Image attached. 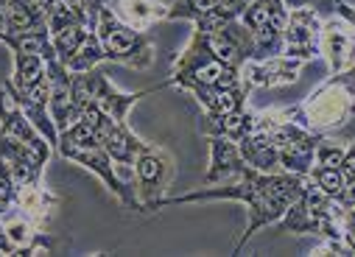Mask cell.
Segmentation results:
<instances>
[{
  "label": "cell",
  "mask_w": 355,
  "mask_h": 257,
  "mask_svg": "<svg viewBox=\"0 0 355 257\" xmlns=\"http://www.w3.org/2000/svg\"><path fill=\"white\" fill-rule=\"evenodd\" d=\"M286 9H302V6H316L322 0H283Z\"/></svg>",
  "instance_id": "cell-23"
},
{
  "label": "cell",
  "mask_w": 355,
  "mask_h": 257,
  "mask_svg": "<svg viewBox=\"0 0 355 257\" xmlns=\"http://www.w3.org/2000/svg\"><path fill=\"white\" fill-rule=\"evenodd\" d=\"M56 151H59L64 159H70V162H76V165H81V168H87V170H93V174L107 185V190H110L126 210L143 213L140 199H137V190H135V188L118 174V170H115V162L110 159V154L104 151L101 143H90V145L56 143Z\"/></svg>",
  "instance_id": "cell-5"
},
{
  "label": "cell",
  "mask_w": 355,
  "mask_h": 257,
  "mask_svg": "<svg viewBox=\"0 0 355 257\" xmlns=\"http://www.w3.org/2000/svg\"><path fill=\"white\" fill-rule=\"evenodd\" d=\"M193 34L199 37V42L205 45V51L213 59H218V62H224V64H230L235 70H241V64L252 53V34L241 20L224 23L216 31H199L196 28Z\"/></svg>",
  "instance_id": "cell-11"
},
{
  "label": "cell",
  "mask_w": 355,
  "mask_h": 257,
  "mask_svg": "<svg viewBox=\"0 0 355 257\" xmlns=\"http://www.w3.org/2000/svg\"><path fill=\"white\" fill-rule=\"evenodd\" d=\"M352 20L333 15L330 20H322L319 28V53L327 59L330 73H341V70H352Z\"/></svg>",
  "instance_id": "cell-13"
},
{
  "label": "cell",
  "mask_w": 355,
  "mask_h": 257,
  "mask_svg": "<svg viewBox=\"0 0 355 257\" xmlns=\"http://www.w3.org/2000/svg\"><path fill=\"white\" fill-rule=\"evenodd\" d=\"M319 28L322 17L313 6L288 9L286 26H283V53L300 62H311L319 56Z\"/></svg>",
  "instance_id": "cell-10"
},
{
  "label": "cell",
  "mask_w": 355,
  "mask_h": 257,
  "mask_svg": "<svg viewBox=\"0 0 355 257\" xmlns=\"http://www.w3.org/2000/svg\"><path fill=\"white\" fill-rule=\"evenodd\" d=\"M107 6L132 28L146 31L148 26H154L157 20H162L165 6L154 3V0H107Z\"/></svg>",
  "instance_id": "cell-17"
},
{
  "label": "cell",
  "mask_w": 355,
  "mask_h": 257,
  "mask_svg": "<svg viewBox=\"0 0 355 257\" xmlns=\"http://www.w3.org/2000/svg\"><path fill=\"white\" fill-rule=\"evenodd\" d=\"M159 87H165V84H159ZM159 87L140 90V93H123L121 87H115V84H112L101 70H96V67L87 70V73H73V93L81 96V98H87L90 104H96V107H98L104 115H110L112 121H126L129 109H132L140 98L157 93Z\"/></svg>",
  "instance_id": "cell-7"
},
{
  "label": "cell",
  "mask_w": 355,
  "mask_h": 257,
  "mask_svg": "<svg viewBox=\"0 0 355 257\" xmlns=\"http://www.w3.org/2000/svg\"><path fill=\"white\" fill-rule=\"evenodd\" d=\"M238 151L243 157V162L254 170H263V174H272V170H280V162H277V148L269 137V132L263 129H254L249 134H243L238 143Z\"/></svg>",
  "instance_id": "cell-15"
},
{
  "label": "cell",
  "mask_w": 355,
  "mask_h": 257,
  "mask_svg": "<svg viewBox=\"0 0 355 257\" xmlns=\"http://www.w3.org/2000/svg\"><path fill=\"white\" fill-rule=\"evenodd\" d=\"M132 170H135V182L140 188L143 213H157L159 199L168 193V185L173 179V157H171V151L162 148V145L143 143V148L137 151V157L132 162Z\"/></svg>",
  "instance_id": "cell-6"
},
{
  "label": "cell",
  "mask_w": 355,
  "mask_h": 257,
  "mask_svg": "<svg viewBox=\"0 0 355 257\" xmlns=\"http://www.w3.org/2000/svg\"><path fill=\"white\" fill-rule=\"evenodd\" d=\"M241 84H246L241 78V70L213 59L205 51V45L199 42V37L193 34L191 42L185 45V51L173 59L165 87H180L199 98L207 90H227V87H241Z\"/></svg>",
  "instance_id": "cell-2"
},
{
  "label": "cell",
  "mask_w": 355,
  "mask_h": 257,
  "mask_svg": "<svg viewBox=\"0 0 355 257\" xmlns=\"http://www.w3.org/2000/svg\"><path fill=\"white\" fill-rule=\"evenodd\" d=\"M305 62L300 59H291L286 53L280 56H272V59H246L241 64V78L246 81V87L254 90V87H288L300 78V70H302Z\"/></svg>",
  "instance_id": "cell-12"
},
{
  "label": "cell",
  "mask_w": 355,
  "mask_h": 257,
  "mask_svg": "<svg viewBox=\"0 0 355 257\" xmlns=\"http://www.w3.org/2000/svg\"><path fill=\"white\" fill-rule=\"evenodd\" d=\"M101 62H104V51H101V45H98L96 31H90V34H87V39L81 42V48L76 51V56L67 62V70H70V73H87V70L98 67Z\"/></svg>",
  "instance_id": "cell-21"
},
{
  "label": "cell",
  "mask_w": 355,
  "mask_h": 257,
  "mask_svg": "<svg viewBox=\"0 0 355 257\" xmlns=\"http://www.w3.org/2000/svg\"><path fill=\"white\" fill-rule=\"evenodd\" d=\"M34 28H45V12L37 0H6L0 39L12 34H23V31H34Z\"/></svg>",
  "instance_id": "cell-16"
},
{
  "label": "cell",
  "mask_w": 355,
  "mask_h": 257,
  "mask_svg": "<svg viewBox=\"0 0 355 257\" xmlns=\"http://www.w3.org/2000/svg\"><path fill=\"white\" fill-rule=\"evenodd\" d=\"M302 123L311 132L333 134L341 126H349L352 121V70L330 73L327 81L300 104Z\"/></svg>",
  "instance_id": "cell-3"
},
{
  "label": "cell",
  "mask_w": 355,
  "mask_h": 257,
  "mask_svg": "<svg viewBox=\"0 0 355 257\" xmlns=\"http://www.w3.org/2000/svg\"><path fill=\"white\" fill-rule=\"evenodd\" d=\"M308 179L322 190V193H327L330 199H338L344 207H355V202H352V182H347V177L341 174V168L338 165H313L311 168V174H308Z\"/></svg>",
  "instance_id": "cell-18"
},
{
  "label": "cell",
  "mask_w": 355,
  "mask_h": 257,
  "mask_svg": "<svg viewBox=\"0 0 355 257\" xmlns=\"http://www.w3.org/2000/svg\"><path fill=\"white\" fill-rule=\"evenodd\" d=\"M286 17H288V9L283 0H249L238 20L249 31H254L260 26H286Z\"/></svg>",
  "instance_id": "cell-19"
},
{
  "label": "cell",
  "mask_w": 355,
  "mask_h": 257,
  "mask_svg": "<svg viewBox=\"0 0 355 257\" xmlns=\"http://www.w3.org/2000/svg\"><path fill=\"white\" fill-rule=\"evenodd\" d=\"M207 140H210V168H207L202 185H216V182L238 177L241 170L246 168L238 145L232 140H227V137H207Z\"/></svg>",
  "instance_id": "cell-14"
},
{
  "label": "cell",
  "mask_w": 355,
  "mask_h": 257,
  "mask_svg": "<svg viewBox=\"0 0 355 257\" xmlns=\"http://www.w3.org/2000/svg\"><path fill=\"white\" fill-rule=\"evenodd\" d=\"M266 132H269V137L277 148L280 170H288V174H297V177H308L313 168V151H316V143L322 140V134L311 132L300 121H283Z\"/></svg>",
  "instance_id": "cell-8"
},
{
  "label": "cell",
  "mask_w": 355,
  "mask_h": 257,
  "mask_svg": "<svg viewBox=\"0 0 355 257\" xmlns=\"http://www.w3.org/2000/svg\"><path fill=\"white\" fill-rule=\"evenodd\" d=\"M246 3H249V0H216L213 9H210V12H207L202 20H196L193 26H196L199 31H216L218 26L238 20V17L243 15Z\"/></svg>",
  "instance_id": "cell-20"
},
{
  "label": "cell",
  "mask_w": 355,
  "mask_h": 257,
  "mask_svg": "<svg viewBox=\"0 0 355 257\" xmlns=\"http://www.w3.org/2000/svg\"><path fill=\"white\" fill-rule=\"evenodd\" d=\"M216 0H173V3L165 6L162 12V20H202L210 9H213Z\"/></svg>",
  "instance_id": "cell-22"
},
{
  "label": "cell",
  "mask_w": 355,
  "mask_h": 257,
  "mask_svg": "<svg viewBox=\"0 0 355 257\" xmlns=\"http://www.w3.org/2000/svg\"><path fill=\"white\" fill-rule=\"evenodd\" d=\"M308 177H297L288 170H272V174H263L254 168H243L238 177L216 182V185H202L199 190L182 193V196H162L159 207H173V204H202V202H241L246 207V229L241 235V240L235 243V254L243 251V246L249 243L252 235H257L263 227H272L283 218V213L288 210V204L302 193Z\"/></svg>",
  "instance_id": "cell-1"
},
{
  "label": "cell",
  "mask_w": 355,
  "mask_h": 257,
  "mask_svg": "<svg viewBox=\"0 0 355 257\" xmlns=\"http://www.w3.org/2000/svg\"><path fill=\"white\" fill-rule=\"evenodd\" d=\"M93 31L104 51V62H118L132 70H148L154 64V42L143 31L126 26L107 3L98 6Z\"/></svg>",
  "instance_id": "cell-4"
},
{
  "label": "cell",
  "mask_w": 355,
  "mask_h": 257,
  "mask_svg": "<svg viewBox=\"0 0 355 257\" xmlns=\"http://www.w3.org/2000/svg\"><path fill=\"white\" fill-rule=\"evenodd\" d=\"M0 140H6L23 151H28L40 165H48L51 159V143L37 132V126L26 118L20 104L12 98L6 84L0 87Z\"/></svg>",
  "instance_id": "cell-9"
}]
</instances>
